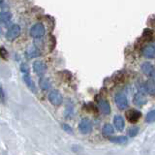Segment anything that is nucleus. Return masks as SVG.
<instances>
[{"label":"nucleus","instance_id":"nucleus-13","mask_svg":"<svg viewBox=\"0 0 155 155\" xmlns=\"http://www.w3.org/2000/svg\"><path fill=\"white\" fill-rule=\"evenodd\" d=\"M133 102H134V104L137 106H143L144 104H147V100L142 93H137L134 96Z\"/></svg>","mask_w":155,"mask_h":155},{"label":"nucleus","instance_id":"nucleus-19","mask_svg":"<svg viewBox=\"0 0 155 155\" xmlns=\"http://www.w3.org/2000/svg\"><path fill=\"white\" fill-rule=\"evenodd\" d=\"M142 38L143 39L144 41H147V42L151 41L152 39H153V31L151 30V29L147 28L143 31V37Z\"/></svg>","mask_w":155,"mask_h":155},{"label":"nucleus","instance_id":"nucleus-21","mask_svg":"<svg viewBox=\"0 0 155 155\" xmlns=\"http://www.w3.org/2000/svg\"><path fill=\"white\" fill-rule=\"evenodd\" d=\"M145 119H147V122H154L155 121V110H150L147 114Z\"/></svg>","mask_w":155,"mask_h":155},{"label":"nucleus","instance_id":"nucleus-20","mask_svg":"<svg viewBox=\"0 0 155 155\" xmlns=\"http://www.w3.org/2000/svg\"><path fill=\"white\" fill-rule=\"evenodd\" d=\"M11 18H12V15L9 12H4L1 14V21L4 23L9 22L10 21H11Z\"/></svg>","mask_w":155,"mask_h":155},{"label":"nucleus","instance_id":"nucleus-12","mask_svg":"<svg viewBox=\"0 0 155 155\" xmlns=\"http://www.w3.org/2000/svg\"><path fill=\"white\" fill-rule=\"evenodd\" d=\"M145 90L149 95H155V81L154 80H148L144 84Z\"/></svg>","mask_w":155,"mask_h":155},{"label":"nucleus","instance_id":"nucleus-9","mask_svg":"<svg viewBox=\"0 0 155 155\" xmlns=\"http://www.w3.org/2000/svg\"><path fill=\"white\" fill-rule=\"evenodd\" d=\"M98 107H99V110H101L102 114H110V106L108 101L101 100L99 102V106Z\"/></svg>","mask_w":155,"mask_h":155},{"label":"nucleus","instance_id":"nucleus-24","mask_svg":"<svg viewBox=\"0 0 155 155\" xmlns=\"http://www.w3.org/2000/svg\"><path fill=\"white\" fill-rule=\"evenodd\" d=\"M0 53H1V56H2V58H7V56H8V52L5 51V48H1V51H0Z\"/></svg>","mask_w":155,"mask_h":155},{"label":"nucleus","instance_id":"nucleus-3","mask_svg":"<svg viewBox=\"0 0 155 155\" xmlns=\"http://www.w3.org/2000/svg\"><path fill=\"white\" fill-rule=\"evenodd\" d=\"M45 34V26L42 23H36L30 29V35L33 38L39 39L44 36Z\"/></svg>","mask_w":155,"mask_h":155},{"label":"nucleus","instance_id":"nucleus-8","mask_svg":"<svg viewBox=\"0 0 155 155\" xmlns=\"http://www.w3.org/2000/svg\"><path fill=\"white\" fill-rule=\"evenodd\" d=\"M46 69H47L46 64L41 60H36L33 63V70L38 75H40V76L43 75L44 73L46 72Z\"/></svg>","mask_w":155,"mask_h":155},{"label":"nucleus","instance_id":"nucleus-11","mask_svg":"<svg viewBox=\"0 0 155 155\" xmlns=\"http://www.w3.org/2000/svg\"><path fill=\"white\" fill-rule=\"evenodd\" d=\"M110 143H114L116 144H125L128 143V138L125 136H116V137H110Z\"/></svg>","mask_w":155,"mask_h":155},{"label":"nucleus","instance_id":"nucleus-17","mask_svg":"<svg viewBox=\"0 0 155 155\" xmlns=\"http://www.w3.org/2000/svg\"><path fill=\"white\" fill-rule=\"evenodd\" d=\"M39 85L43 90H48L51 88V82L46 78H41L39 81Z\"/></svg>","mask_w":155,"mask_h":155},{"label":"nucleus","instance_id":"nucleus-23","mask_svg":"<svg viewBox=\"0 0 155 155\" xmlns=\"http://www.w3.org/2000/svg\"><path fill=\"white\" fill-rule=\"evenodd\" d=\"M62 127H63V129H64L66 132H68V133H73V131H72V129H71V127L69 125H67V124H62Z\"/></svg>","mask_w":155,"mask_h":155},{"label":"nucleus","instance_id":"nucleus-25","mask_svg":"<svg viewBox=\"0 0 155 155\" xmlns=\"http://www.w3.org/2000/svg\"><path fill=\"white\" fill-rule=\"evenodd\" d=\"M21 71H22L23 73H25V74H27V73H28V68H27L26 64H24V63L21 65Z\"/></svg>","mask_w":155,"mask_h":155},{"label":"nucleus","instance_id":"nucleus-18","mask_svg":"<svg viewBox=\"0 0 155 155\" xmlns=\"http://www.w3.org/2000/svg\"><path fill=\"white\" fill-rule=\"evenodd\" d=\"M39 54H40V52H39L38 48H35V47H31L29 48L27 51H26V55L29 57V58H33V57H37Z\"/></svg>","mask_w":155,"mask_h":155},{"label":"nucleus","instance_id":"nucleus-6","mask_svg":"<svg viewBox=\"0 0 155 155\" xmlns=\"http://www.w3.org/2000/svg\"><path fill=\"white\" fill-rule=\"evenodd\" d=\"M79 129L82 134H88L91 132L92 130V124L91 121L87 118H84L82 119L80 124H79Z\"/></svg>","mask_w":155,"mask_h":155},{"label":"nucleus","instance_id":"nucleus-10","mask_svg":"<svg viewBox=\"0 0 155 155\" xmlns=\"http://www.w3.org/2000/svg\"><path fill=\"white\" fill-rule=\"evenodd\" d=\"M114 127L115 129H117L118 131H122L125 123H124V119L122 116L120 115H115L114 117Z\"/></svg>","mask_w":155,"mask_h":155},{"label":"nucleus","instance_id":"nucleus-1","mask_svg":"<svg viewBox=\"0 0 155 155\" xmlns=\"http://www.w3.org/2000/svg\"><path fill=\"white\" fill-rule=\"evenodd\" d=\"M21 34V27L18 24H13L9 27L8 31L6 33V39L10 42L15 41Z\"/></svg>","mask_w":155,"mask_h":155},{"label":"nucleus","instance_id":"nucleus-15","mask_svg":"<svg viewBox=\"0 0 155 155\" xmlns=\"http://www.w3.org/2000/svg\"><path fill=\"white\" fill-rule=\"evenodd\" d=\"M23 81L26 84V85H27V87H28L29 89L32 90L33 92L36 91V85L33 82V81H32V79L30 78V76H28L27 74H25V75L23 76Z\"/></svg>","mask_w":155,"mask_h":155},{"label":"nucleus","instance_id":"nucleus-4","mask_svg":"<svg viewBox=\"0 0 155 155\" xmlns=\"http://www.w3.org/2000/svg\"><path fill=\"white\" fill-rule=\"evenodd\" d=\"M114 101H115L116 106H117V108L120 110H125L128 107V100L123 93L115 94Z\"/></svg>","mask_w":155,"mask_h":155},{"label":"nucleus","instance_id":"nucleus-26","mask_svg":"<svg viewBox=\"0 0 155 155\" xmlns=\"http://www.w3.org/2000/svg\"><path fill=\"white\" fill-rule=\"evenodd\" d=\"M1 101H2V102L4 101V91H3L2 88H1Z\"/></svg>","mask_w":155,"mask_h":155},{"label":"nucleus","instance_id":"nucleus-7","mask_svg":"<svg viewBox=\"0 0 155 155\" xmlns=\"http://www.w3.org/2000/svg\"><path fill=\"white\" fill-rule=\"evenodd\" d=\"M142 71L144 75H147L150 78H154L155 77V69L152 66L151 63L149 62H144L142 65Z\"/></svg>","mask_w":155,"mask_h":155},{"label":"nucleus","instance_id":"nucleus-22","mask_svg":"<svg viewBox=\"0 0 155 155\" xmlns=\"http://www.w3.org/2000/svg\"><path fill=\"white\" fill-rule=\"evenodd\" d=\"M138 133H139V128L138 127H132V128H130L129 131H128L129 137H135V136H137Z\"/></svg>","mask_w":155,"mask_h":155},{"label":"nucleus","instance_id":"nucleus-16","mask_svg":"<svg viewBox=\"0 0 155 155\" xmlns=\"http://www.w3.org/2000/svg\"><path fill=\"white\" fill-rule=\"evenodd\" d=\"M114 132V127L109 123H106L103 126V128H102V134H103V136H105V137H109V136L113 135Z\"/></svg>","mask_w":155,"mask_h":155},{"label":"nucleus","instance_id":"nucleus-14","mask_svg":"<svg viewBox=\"0 0 155 155\" xmlns=\"http://www.w3.org/2000/svg\"><path fill=\"white\" fill-rule=\"evenodd\" d=\"M143 53L147 58H153L155 56V48L153 46H147L143 48Z\"/></svg>","mask_w":155,"mask_h":155},{"label":"nucleus","instance_id":"nucleus-5","mask_svg":"<svg viewBox=\"0 0 155 155\" xmlns=\"http://www.w3.org/2000/svg\"><path fill=\"white\" fill-rule=\"evenodd\" d=\"M140 116H142V113L137 110H129L127 113H126V118L129 121V122H132V123H135L137 122V121L140 118Z\"/></svg>","mask_w":155,"mask_h":155},{"label":"nucleus","instance_id":"nucleus-2","mask_svg":"<svg viewBox=\"0 0 155 155\" xmlns=\"http://www.w3.org/2000/svg\"><path fill=\"white\" fill-rule=\"evenodd\" d=\"M48 98L53 106H60L63 101V97L58 90H51L48 93Z\"/></svg>","mask_w":155,"mask_h":155}]
</instances>
